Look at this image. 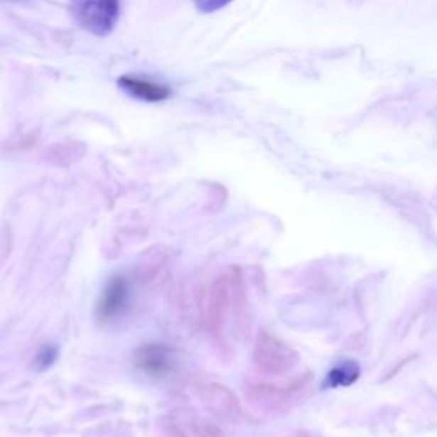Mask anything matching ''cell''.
<instances>
[{
  "instance_id": "9c48e42d",
  "label": "cell",
  "mask_w": 437,
  "mask_h": 437,
  "mask_svg": "<svg viewBox=\"0 0 437 437\" xmlns=\"http://www.w3.org/2000/svg\"><path fill=\"white\" fill-rule=\"evenodd\" d=\"M347 376L352 377V379H355V377H357V367L352 366V364H345V366L333 369V371L328 374V377H326V383H328L330 386L349 384L345 381Z\"/></svg>"
},
{
  "instance_id": "5b68a950",
  "label": "cell",
  "mask_w": 437,
  "mask_h": 437,
  "mask_svg": "<svg viewBox=\"0 0 437 437\" xmlns=\"http://www.w3.org/2000/svg\"><path fill=\"white\" fill-rule=\"evenodd\" d=\"M118 86L126 95L139 101H144V103H161V101H166L171 97V89L166 84L140 77V75H122L118 79Z\"/></svg>"
},
{
  "instance_id": "3957f363",
  "label": "cell",
  "mask_w": 437,
  "mask_h": 437,
  "mask_svg": "<svg viewBox=\"0 0 437 437\" xmlns=\"http://www.w3.org/2000/svg\"><path fill=\"white\" fill-rule=\"evenodd\" d=\"M166 420V428L173 437H224L212 420L192 410H175L168 415Z\"/></svg>"
},
{
  "instance_id": "8fae6325",
  "label": "cell",
  "mask_w": 437,
  "mask_h": 437,
  "mask_svg": "<svg viewBox=\"0 0 437 437\" xmlns=\"http://www.w3.org/2000/svg\"><path fill=\"white\" fill-rule=\"evenodd\" d=\"M55 357H57V350L52 349V347H45V349L41 350V355L38 357V362L43 364V367L50 366V364L55 360Z\"/></svg>"
},
{
  "instance_id": "277c9868",
  "label": "cell",
  "mask_w": 437,
  "mask_h": 437,
  "mask_svg": "<svg viewBox=\"0 0 437 437\" xmlns=\"http://www.w3.org/2000/svg\"><path fill=\"white\" fill-rule=\"evenodd\" d=\"M130 301V284L126 279L113 277L106 284L99 304H97V318L104 323L118 320L126 311Z\"/></svg>"
},
{
  "instance_id": "6da1fadb",
  "label": "cell",
  "mask_w": 437,
  "mask_h": 437,
  "mask_svg": "<svg viewBox=\"0 0 437 437\" xmlns=\"http://www.w3.org/2000/svg\"><path fill=\"white\" fill-rule=\"evenodd\" d=\"M69 12L80 28L104 38L120 19V0H69Z\"/></svg>"
},
{
  "instance_id": "7a4b0ae2",
  "label": "cell",
  "mask_w": 437,
  "mask_h": 437,
  "mask_svg": "<svg viewBox=\"0 0 437 437\" xmlns=\"http://www.w3.org/2000/svg\"><path fill=\"white\" fill-rule=\"evenodd\" d=\"M237 286H239L237 277H232L231 274H224L222 277L215 279L214 286H212L209 323L214 337H224V325H226L227 316L231 315L232 306L237 301Z\"/></svg>"
},
{
  "instance_id": "8992f818",
  "label": "cell",
  "mask_w": 437,
  "mask_h": 437,
  "mask_svg": "<svg viewBox=\"0 0 437 437\" xmlns=\"http://www.w3.org/2000/svg\"><path fill=\"white\" fill-rule=\"evenodd\" d=\"M135 364L147 374L163 376L171 367V352L164 345H146L137 352Z\"/></svg>"
},
{
  "instance_id": "52a82bcc",
  "label": "cell",
  "mask_w": 437,
  "mask_h": 437,
  "mask_svg": "<svg viewBox=\"0 0 437 437\" xmlns=\"http://www.w3.org/2000/svg\"><path fill=\"white\" fill-rule=\"evenodd\" d=\"M200 396L203 403H205L209 409L214 411V414L217 415H222L224 419L231 417L232 410L236 409V401L234 398L229 394L227 389L220 388V386L217 384H207L203 386V388L200 389Z\"/></svg>"
},
{
  "instance_id": "30bf717a",
  "label": "cell",
  "mask_w": 437,
  "mask_h": 437,
  "mask_svg": "<svg viewBox=\"0 0 437 437\" xmlns=\"http://www.w3.org/2000/svg\"><path fill=\"white\" fill-rule=\"evenodd\" d=\"M232 0H193V6L202 14H214L224 7H227Z\"/></svg>"
},
{
  "instance_id": "ba28073f",
  "label": "cell",
  "mask_w": 437,
  "mask_h": 437,
  "mask_svg": "<svg viewBox=\"0 0 437 437\" xmlns=\"http://www.w3.org/2000/svg\"><path fill=\"white\" fill-rule=\"evenodd\" d=\"M282 352L284 349L274 338L261 337L254 350V360L265 371H279L282 367Z\"/></svg>"
}]
</instances>
